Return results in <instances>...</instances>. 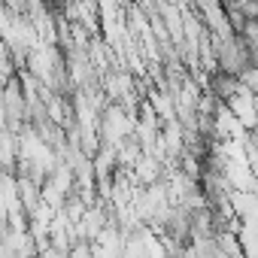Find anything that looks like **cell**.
<instances>
[{
    "label": "cell",
    "instance_id": "7a4b0ae2",
    "mask_svg": "<svg viewBox=\"0 0 258 258\" xmlns=\"http://www.w3.org/2000/svg\"><path fill=\"white\" fill-rule=\"evenodd\" d=\"M158 176H161L158 161H155L152 155H143V158L137 161V167H134V179H137V182H146V185H155Z\"/></svg>",
    "mask_w": 258,
    "mask_h": 258
},
{
    "label": "cell",
    "instance_id": "3957f363",
    "mask_svg": "<svg viewBox=\"0 0 258 258\" xmlns=\"http://www.w3.org/2000/svg\"><path fill=\"white\" fill-rule=\"evenodd\" d=\"M240 246H243V258H258V222L240 225Z\"/></svg>",
    "mask_w": 258,
    "mask_h": 258
},
{
    "label": "cell",
    "instance_id": "6da1fadb",
    "mask_svg": "<svg viewBox=\"0 0 258 258\" xmlns=\"http://www.w3.org/2000/svg\"><path fill=\"white\" fill-rule=\"evenodd\" d=\"M225 103H228V109L237 115V121L246 127V131H255V127H258V94H255L252 88H246V85L240 82L237 91H234Z\"/></svg>",
    "mask_w": 258,
    "mask_h": 258
}]
</instances>
